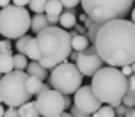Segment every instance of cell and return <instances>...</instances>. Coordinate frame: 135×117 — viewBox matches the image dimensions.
I'll return each instance as SVG.
<instances>
[{
	"mask_svg": "<svg viewBox=\"0 0 135 117\" xmlns=\"http://www.w3.org/2000/svg\"><path fill=\"white\" fill-rule=\"evenodd\" d=\"M94 46L107 66L121 68L135 62V23L119 18L101 23Z\"/></svg>",
	"mask_w": 135,
	"mask_h": 117,
	"instance_id": "1",
	"label": "cell"
},
{
	"mask_svg": "<svg viewBox=\"0 0 135 117\" xmlns=\"http://www.w3.org/2000/svg\"><path fill=\"white\" fill-rule=\"evenodd\" d=\"M36 43L39 48V62L46 69H54L61 62L68 60L73 52L71 34L57 25H48L45 30L36 34Z\"/></svg>",
	"mask_w": 135,
	"mask_h": 117,
	"instance_id": "2",
	"label": "cell"
},
{
	"mask_svg": "<svg viewBox=\"0 0 135 117\" xmlns=\"http://www.w3.org/2000/svg\"><path fill=\"white\" fill-rule=\"evenodd\" d=\"M91 87L94 90V94L100 98L101 103L110 105L115 108L128 90V76L123 75L121 68H115V66L105 68L103 66L93 76Z\"/></svg>",
	"mask_w": 135,
	"mask_h": 117,
	"instance_id": "3",
	"label": "cell"
},
{
	"mask_svg": "<svg viewBox=\"0 0 135 117\" xmlns=\"http://www.w3.org/2000/svg\"><path fill=\"white\" fill-rule=\"evenodd\" d=\"M80 4L84 13L98 23L126 18L133 9V0H82Z\"/></svg>",
	"mask_w": 135,
	"mask_h": 117,
	"instance_id": "4",
	"label": "cell"
},
{
	"mask_svg": "<svg viewBox=\"0 0 135 117\" xmlns=\"http://www.w3.org/2000/svg\"><path fill=\"white\" fill-rule=\"evenodd\" d=\"M27 80H28V73L20 71V69H14L11 73L2 75V78H0V96H2L4 105L18 108L23 103L32 99L34 96L28 92Z\"/></svg>",
	"mask_w": 135,
	"mask_h": 117,
	"instance_id": "5",
	"label": "cell"
},
{
	"mask_svg": "<svg viewBox=\"0 0 135 117\" xmlns=\"http://www.w3.org/2000/svg\"><path fill=\"white\" fill-rule=\"evenodd\" d=\"M32 16L28 9L16 4H9L0 9V35L9 39H18L30 30Z\"/></svg>",
	"mask_w": 135,
	"mask_h": 117,
	"instance_id": "6",
	"label": "cell"
},
{
	"mask_svg": "<svg viewBox=\"0 0 135 117\" xmlns=\"http://www.w3.org/2000/svg\"><path fill=\"white\" fill-rule=\"evenodd\" d=\"M48 82L52 85V89L59 90L62 94H75L82 87L84 75H82V71L78 69V66L75 62L64 60L52 69Z\"/></svg>",
	"mask_w": 135,
	"mask_h": 117,
	"instance_id": "7",
	"label": "cell"
},
{
	"mask_svg": "<svg viewBox=\"0 0 135 117\" xmlns=\"http://www.w3.org/2000/svg\"><path fill=\"white\" fill-rule=\"evenodd\" d=\"M36 105L43 117H55L66 112L64 94L55 89H48L46 92H41L39 96H36Z\"/></svg>",
	"mask_w": 135,
	"mask_h": 117,
	"instance_id": "8",
	"label": "cell"
},
{
	"mask_svg": "<svg viewBox=\"0 0 135 117\" xmlns=\"http://www.w3.org/2000/svg\"><path fill=\"white\" fill-rule=\"evenodd\" d=\"M75 64L78 66V69L82 71L84 76H94L105 66V60L100 57V53H98L94 44H89L84 52L78 53V59H76Z\"/></svg>",
	"mask_w": 135,
	"mask_h": 117,
	"instance_id": "9",
	"label": "cell"
},
{
	"mask_svg": "<svg viewBox=\"0 0 135 117\" xmlns=\"http://www.w3.org/2000/svg\"><path fill=\"white\" fill-rule=\"evenodd\" d=\"M73 105H75V106H78L80 110L87 112L89 115H93V114H94L103 103L100 101V98L94 94V90H93L91 85H82L80 89L75 92Z\"/></svg>",
	"mask_w": 135,
	"mask_h": 117,
	"instance_id": "10",
	"label": "cell"
},
{
	"mask_svg": "<svg viewBox=\"0 0 135 117\" xmlns=\"http://www.w3.org/2000/svg\"><path fill=\"white\" fill-rule=\"evenodd\" d=\"M27 87H28V92L32 96H39L41 92H46L48 89H52L50 82L46 83L45 80H41L37 76H30V75H28V80H27Z\"/></svg>",
	"mask_w": 135,
	"mask_h": 117,
	"instance_id": "11",
	"label": "cell"
},
{
	"mask_svg": "<svg viewBox=\"0 0 135 117\" xmlns=\"http://www.w3.org/2000/svg\"><path fill=\"white\" fill-rule=\"evenodd\" d=\"M50 23H48V16L45 13H34L32 16V23H30V30L34 34H39L41 30H45Z\"/></svg>",
	"mask_w": 135,
	"mask_h": 117,
	"instance_id": "12",
	"label": "cell"
},
{
	"mask_svg": "<svg viewBox=\"0 0 135 117\" xmlns=\"http://www.w3.org/2000/svg\"><path fill=\"white\" fill-rule=\"evenodd\" d=\"M25 71H27L30 76H37V78H41V80H46L48 78V69L37 60H30Z\"/></svg>",
	"mask_w": 135,
	"mask_h": 117,
	"instance_id": "13",
	"label": "cell"
},
{
	"mask_svg": "<svg viewBox=\"0 0 135 117\" xmlns=\"http://www.w3.org/2000/svg\"><path fill=\"white\" fill-rule=\"evenodd\" d=\"M18 115L20 117H41L39 110H37V105L36 101H27V103H23L21 106H18Z\"/></svg>",
	"mask_w": 135,
	"mask_h": 117,
	"instance_id": "14",
	"label": "cell"
},
{
	"mask_svg": "<svg viewBox=\"0 0 135 117\" xmlns=\"http://www.w3.org/2000/svg\"><path fill=\"white\" fill-rule=\"evenodd\" d=\"M76 25V14L73 13V9H66L64 13L61 14V20H59V27L66 28V30H71Z\"/></svg>",
	"mask_w": 135,
	"mask_h": 117,
	"instance_id": "15",
	"label": "cell"
},
{
	"mask_svg": "<svg viewBox=\"0 0 135 117\" xmlns=\"http://www.w3.org/2000/svg\"><path fill=\"white\" fill-rule=\"evenodd\" d=\"M14 71V55L13 53H0V73L6 75Z\"/></svg>",
	"mask_w": 135,
	"mask_h": 117,
	"instance_id": "16",
	"label": "cell"
},
{
	"mask_svg": "<svg viewBox=\"0 0 135 117\" xmlns=\"http://www.w3.org/2000/svg\"><path fill=\"white\" fill-rule=\"evenodd\" d=\"M89 44H91V41L85 34H76L71 37V46H73L75 52H84Z\"/></svg>",
	"mask_w": 135,
	"mask_h": 117,
	"instance_id": "17",
	"label": "cell"
},
{
	"mask_svg": "<svg viewBox=\"0 0 135 117\" xmlns=\"http://www.w3.org/2000/svg\"><path fill=\"white\" fill-rule=\"evenodd\" d=\"M84 25H85V28H87V34H85V35L89 37L91 44H94L96 35H98V30H100L101 23H98V21H94V20H91V18H87V20L84 21Z\"/></svg>",
	"mask_w": 135,
	"mask_h": 117,
	"instance_id": "18",
	"label": "cell"
},
{
	"mask_svg": "<svg viewBox=\"0 0 135 117\" xmlns=\"http://www.w3.org/2000/svg\"><path fill=\"white\" fill-rule=\"evenodd\" d=\"M62 9H64V6H62L61 0H50V2L46 4L45 14H46V16H61Z\"/></svg>",
	"mask_w": 135,
	"mask_h": 117,
	"instance_id": "19",
	"label": "cell"
},
{
	"mask_svg": "<svg viewBox=\"0 0 135 117\" xmlns=\"http://www.w3.org/2000/svg\"><path fill=\"white\" fill-rule=\"evenodd\" d=\"M25 55H27L30 60H37L39 62V48H37V43H36V35L28 41V46H27Z\"/></svg>",
	"mask_w": 135,
	"mask_h": 117,
	"instance_id": "20",
	"label": "cell"
},
{
	"mask_svg": "<svg viewBox=\"0 0 135 117\" xmlns=\"http://www.w3.org/2000/svg\"><path fill=\"white\" fill-rule=\"evenodd\" d=\"M28 62H30V59H28L25 53H14V69L25 71L27 66H28Z\"/></svg>",
	"mask_w": 135,
	"mask_h": 117,
	"instance_id": "21",
	"label": "cell"
},
{
	"mask_svg": "<svg viewBox=\"0 0 135 117\" xmlns=\"http://www.w3.org/2000/svg\"><path fill=\"white\" fill-rule=\"evenodd\" d=\"M91 117H115V110H114V106H110V105H105V103H103Z\"/></svg>",
	"mask_w": 135,
	"mask_h": 117,
	"instance_id": "22",
	"label": "cell"
},
{
	"mask_svg": "<svg viewBox=\"0 0 135 117\" xmlns=\"http://www.w3.org/2000/svg\"><path fill=\"white\" fill-rule=\"evenodd\" d=\"M32 37H34V35H28V34L18 37V39H16V43H14L16 52H18V53H25V52H27V46H28V41H30Z\"/></svg>",
	"mask_w": 135,
	"mask_h": 117,
	"instance_id": "23",
	"label": "cell"
},
{
	"mask_svg": "<svg viewBox=\"0 0 135 117\" xmlns=\"http://www.w3.org/2000/svg\"><path fill=\"white\" fill-rule=\"evenodd\" d=\"M48 2H50V0H30L28 11H32V13H45Z\"/></svg>",
	"mask_w": 135,
	"mask_h": 117,
	"instance_id": "24",
	"label": "cell"
},
{
	"mask_svg": "<svg viewBox=\"0 0 135 117\" xmlns=\"http://www.w3.org/2000/svg\"><path fill=\"white\" fill-rule=\"evenodd\" d=\"M121 103L126 105V106H132V108H135V90H133V89H130V87H128L126 94H124V96H123V99H121Z\"/></svg>",
	"mask_w": 135,
	"mask_h": 117,
	"instance_id": "25",
	"label": "cell"
},
{
	"mask_svg": "<svg viewBox=\"0 0 135 117\" xmlns=\"http://www.w3.org/2000/svg\"><path fill=\"white\" fill-rule=\"evenodd\" d=\"M11 50H13V43L9 37H4L2 41H0V53H11Z\"/></svg>",
	"mask_w": 135,
	"mask_h": 117,
	"instance_id": "26",
	"label": "cell"
},
{
	"mask_svg": "<svg viewBox=\"0 0 135 117\" xmlns=\"http://www.w3.org/2000/svg\"><path fill=\"white\" fill-rule=\"evenodd\" d=\"M114 110H115V115H126V117H128L130 112H132V106H126V105L119 103V105L114 108Z\"/></svg>",
	"mask_w": 135,
	"mask_h": 117,
	"instance_id": "27",
	"label": "cell"
},
{
	"mask_svg": "<svg viewBox=\"0 0 135 117\" xmlns=\"http://www.w3.org/2000/svg\"><path fill=\"white\" fill-rule=\"evenodd\" d=\"M69 114H71V115L73 117H91L87 114V112H84V110H80V108H78V106H71V108H69Z\"/></svg>",
	"mask_w": 135,
	"mask_h": 117,
	"instance_id": "28",
	"label": "cell"
},
{
	"mask_svg": "<svg viewBox=\"0 0 135 117\" xmlns=\"http://www.w3.org/2000/svg\"><path fill=\"white\" fill-rule=\"evenodd\" d=\"M61 2H62V6H64V9H75L82 0H61Z\"/></svg>",
	"mask_w": 135,
	"mask_h": 117,
	"instance_id": "29",
	"label": "cell"
},
{
	"mask_svg": "<svg viewBox=\"0 0 135 117\" xmlns=\"http://www.w3.org/2000/svg\"><path fill=\"white\" fill-rule=\"evenodd\" d=\"M4 117H20L18 115V108H16V106H7Z\"/></svg>",
	"mask_w": 135,
	"mask_h": 117,
	"instance_id": "30",
	"label": "cell"
},
{
	"mask_svg": "<svg viewBox=\"0 0 135 117\" xmlns=\"http://www.w3.org/2000/svg\"><path fill=\"white\" fill-rule=\"evenodd\" d=\"M64 106H66V110H69L73 106V98L69 96V94H64Z\"/></svg>",
	"mask_w": 135,
	"mask_h": 117,
	"instance_id": "31",
	"label": "cell"
},
{
	"mask_svg": "<svg viewBox=\"0 0 135 117\" xmlns=\"http://www.w3.org/2000/svg\"><path fill=\"white\" fill-rule=\"evenodd\" d=\"M121 71H123V75H133V68H132V64H126V66H121Z\"/></svg>",
	"mask_w": 135,
	"mask_h": 117,
	"instance_id": "32",
	"label": "cell"
},
{
	"mask_svg": "<svg viewBox=\"0 0 135 117\" xmlns=\"http://www.w3.org/2000/svg\"><path fill=\"white\" fill-rule=\"evenodd\" d=\"M59 20H61V16H48V23L50 25H57Z\"/></svg>",
	"mask_w": 135,
	"mask_h": 117,
	"instance_id": "33",
	"label": "cell"
},
{
	"mask_svg": "<svg viewBox=\"0 0 135 117\" xmlns=\"http://www.w3.org/2000/svg\"><path fill=\"white\" fill-rule=\"evenodd\" d=\"M128 87L135 90V75H130L128 76Z\"/></svg>",
	"mask_w": 135,
	"mask_h": 117,
	"instance_id": "34",
	"label": "cell"
},
{
	"mask_svg": "<svg viewBox=\"0 0 135 117\" xmlns=\"http://www.w3.org/2000/svg\"><path fill=\"white\" fill-rule=\"evenodd\" d=\"M13 4H16V6H21V7H25L30 4V0H13Z\"/></svg>",
	"mask_w": 135,
	"mask_h": 117,
	"instance_id": "35",
	"label": "cell"
},
{
	"mask_svg": "<svg viewBox=\"0 0 135 117\" xmlns=\"http://www.w3.org/2000/svg\"><path fill=\"white\" fill-rule=\"evenodd\" d=\"M75 30L78 32V34H87V28H85V25L82 27V25H75Z\"/></svg>",
	"mask_w": 135,
	"mask_h": 117,
	"instance_id": "36",
	"label": "cell"
},
{
	"mask_svg": "<svg viewBox=\"0 0 135 117\" xmlns=\"http://www.w3.org/2000/svg\"><path fill=\"white\" fill-rule=\"evenodd\" d=\"M78 53H80V52H71V53H69V60L71 62H76V59H78Z\"/></svg>",
	"mask_w": 135,
	"mask_h": 117,
	"instance_id": "37",
	"label": "cell"
},
{
	"mask_svg": "<svg viewBox=\"0 0 135 117\" xmlns=\"http://www.w3.org/2000/svg\"><path fill=\"white\" fill-rule=\"evenodd\" d=\"M9 4H13V0H0V7H7Z\"/></svg>",
	"mask_w": 135,
	"mask_h": 117,
	"instance_id": "38",
	"label": "cell"
},
{
	"mask_svg": "<svg viewBox=\"0 0 135 117\" xmlns=\"http://www.w3.org/2000/svg\"><path fill=\"white\" fill-rule=\"evenodd\" d=\"M87 18H89L87 14H85V13H82V14H80V16H78V21H82V23H84V21L87 20Z\"/></svg>",
	"mask_w": 135,
	"mask_h": 117,
	"instance_id": "39",
	"label": "cell"
},
{
	"mask_svg": "<svg viewBox=\"0 0 135 117\" xmlns=\"http://www.w3.org/2000/svg\"><path fill=\"white\" fill-rule=\"evenodd\" d=\"M41 117H43V115H41ZM55 117H73V115H71L69 112H62L61 115H55Z\"/></svg>",
	"mask_w": 135,
	"mask_h": 117,
	"instance_id": "40",
	"label": "cell"
},
{
	"mask_svg": "<svg viewBox=\"0 0 135 117\" xmlns=\"http://www.w3.org/2000/svg\"><path fill=\"white\" fill-rule=\"evenodd\" d=\"M6 114V108H4V103H0V117H4Z\"/></svg>",
	"mask_w": 135,
	"mask_h": 117,
	"instance_id": "41",
	"label": "cell"
},
{
	"mask_svg": "<svg viewBox=\"0 0 135 117\" xmlns=\"http://www.w3.org/2000/svg\"><path fill=\"white\" fill-rule=\"evenodd\" d=\"M130 14H132V21H133V23H135V7H133V9H132V13H130Z\"/></svg>",
	"mask_w": 135,
	"mask_h": 117,
	"instance_id": "42",
	"label": "cell"
},
{
	"mask_svg": "<svg viewBox=\"0 0 135 117\" xmlns=\"http://www.w3.org/2000/svg\"><path fill=\"white\" fill-rule=\"evenodd\" d=\"M128 117H135V108H132V112H130V115Z\"/></svg>",
	"mask_w": 135,
	"mask_h": 117,
	"instance_id": "43",
	"label": "cell"
},
{
	"mask_svg": "<svg viewBox=\"0 0 135 117\" xmlns=\"http://www.w3.org/2000/svg\"><path fill=\"white\" fill-rule=\"evenodd\" d=\"M132 68H133V75H135V62H133V64H132Z\"/></svg>",
	"mask_w": 135,
	"mask_h": 117,
	"instance_id": "44",
	"label": "cell"
},
{
	"mask_svg": "<svg viewBox=\"0 0 135 117\" xmlns=\"http://www.w3.org/2000/svg\"><path fill=\"white\" fill-rule=\"evenodd\" d=\"M115 117H126V115H115Z\"/></svg>",
	"mask_w": 135,
	"mask_h": 117,
	"instance_id": "45",
	"label": "cell"
},
{
	"mask_svg": "<svg viewBox=\"0 0 135 117\" xmlns=\"http://www.w3.org/2000/svg\"><path fill=\"white\" fill-rule=\"evenodd\" d=\"M0 103H4V101H2V96H0Z\"/></svg>",
	"mask_w": 135,
	"mask_h": 117,
	"instance_id": "46",
	"label": "cell"
},
{
	"mask_svg": "<svg viewBox=\"0 0 135 117\" xmlns=\"http://www.w3.org/2000/svg\"><path fill=\"white\" fill-rule=\"evenodd\" d=\"M0 78H2V73H0Z\"/></svg>",
	"mask_w": 135,
	"mask_h": 117,
	"instance_id": "47",
	"label": "cell"
},
{
	"mask_svg": "<svg viewBox=\"0 0 135 117\" xmlns=\"http://www.w3.org/2000/svg\"><path fill=\"white\" fill-rule=\"evenodd\" d=\"M0 41H2V39H0Z\"/></svg>",
	"mask_w": 135,
	"mask_h": 117,
	"instance_id": "48",
	"label": "cell"
},
{
	"mask_svg": "<svg viewBox=\"0 0 135 117\" xmlns=\"http://www.w3.org/2000/svg\"><path fill=\"white\" fill-rule=\"evenodd\" d=\"M0 9H2V7H0Z\"/></svg>",
	"mask_w": 135,
	"mask_h": 117,
	"instance_id": "49",
	"label": "cell"
}]
</instances>
